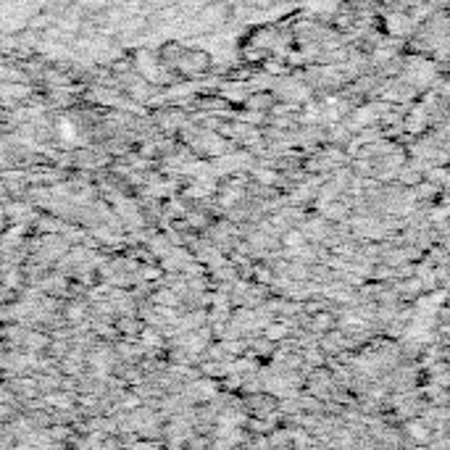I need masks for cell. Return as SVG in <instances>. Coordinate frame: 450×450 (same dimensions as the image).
<instances>
[{
    "label": "cell",
    "instance_id": "cell-1",
    "mask_svg": "<svg viewBox=\"0 0 450 450\" xmlns=\"http://www.w3.org/2000/svg\"><path fill=\"white\" fill-rule=\"evenodd\" d=\"M208 63H211V58H208L203 50H192V53L177 55L174 66H180L182 72H187V74H200L208 69Z\"/></svg>",
    "mask_w": 450,
    "mask_h": 450
},
{
    "label": "cell",
    "instance_id": "cell-2",
    "mask_svg": "<svg viewBox=\"0 0 450 450\" xmlns=\"http://www.w3.org/2000/svg\"><path fill=\"white\" fill-rule=\"evenodd\" d=\"M198 18L203 27H216L219 21H224L226 18V6L224 3H211V6H203L198 11Z\"/></svg>",
    "mask_w": 450,
    "mask_h": 450
},
{
    "label": "cell",
    "instance_id": "cell-3",
    "mask_svg": "<svg viewBox=\"0 0 450 450\" xmlns=\"http://www.w3.org/2000/svg\"><path fill=\"white\" fill-rule=\"evenodd\" d=\"M405 432H408V437L416 442H429V427L424 422H419V419H411V422L405 424Z\"/></svg>",
    "mask_w": 450,
    "mask_h": 450
},
{
    "label": "cell",
    "instance_id": "cell-4",
    "mask_svg": "<svg viewBox=\"0 0 450 450\" xmlns=\"http://www.w3.org/2000/svg\"><path fill=\"white\" fill-rule=\"evenodd\" d=\"M282 245L290 248V251L303 248V245H306V232H303V229H290V232H285V237H282Z\"/></svg>",
    "mask_w": 450,
    "mask_h": 450
},
{
    "label": "cell",
    "instance_id": "cell-5",
    "mask_svg": "<svg viewBox=\"0 0 450 450\" xmlns=\"http://www.w3.org/2000/svg\"><path fill=\"white\" fill-rule=\"evenodd\" d=\"M405 29H408V18L397 16V13H390L388 16V32L390 35H403Z\"/></svg>",
    "mask_w": 450,
    "mask_h": 450
},
{
    "label": "cell",
    "instance_id": "cell-6",
    "mask_svg": "<svg viewBox=\"0 0 450 450\" xmlns=\"http://www.w3.org/2000/svg\"><path fill=\"white\" fill-rule=\"evenodd\" d=\"M300 121H306V124H316V121H322V109L314 106V103H308L303 114H300Z\"/></svg>",
    "mask_w": 450,
    "mask_h": 450
},
{
    "label": "cell",
    "instance_id": "cell-7",
    "mask_svg": "<svg viewBox=\"0 0 450 450\" xmlns=\"http://www.w3.org/2000/svg\"><path fill=\"white\" fill-rule=\"evenodd\" d=\"M58 135L66 143H77V126L72 121H58Z\"/></svg>",
    "mask_w": 450,
    "mask_h": 450
},
{
    "label": "cell",
    "instance_id": "cell-8",
    "mask_svg": "<svg viewBox=\"0 0 450 450\" xmlns=\"http://www.w3.org/2000/svg\"><path fill=\"white\" fill-rule=\"evenodd\" d=\"M153 303H158V306H177V295L171 292V290H163V292H158V295L153 297Z\"/></svg>",
    "mask_w": 450,
    "mask_h": 450
},
{
    "label": "cell",
    "instance_id": "cell-9",
    "mask_svg": "<svg viewBox=\"0 0 450 450\" xmlns=\"http://www.w3.org/2000/svg\"><path fill=\"white\" fill-rule=\"evenodd\" d=\"M287 334V326L285 324H269L266 326V337L269 340H280V337H285Z\"/></svg>",
    "mask_w": 450,
    "mask_h": 450
},
{
    "label": "cell",
    "instance_id": "cell-10",
    "mask_svg": "<svg viewBox=\"0 0 450 450\" xmlns=\"http://www.w3.org/2000/svg\"><path fill=\"white\" fill-rule=\"evenodd\" d=\"M366 322L361 319V316H356V314H345L342 316V326H348V329H356V326H363Z\"/></svg>",
    "mask_w": 450,
    "mask_h": 450
},
{
    "label": "cell",
    "instance_id": "cell-11",
    "mask_svg": "<svg viewBox=\"0 0 450 450\" xmlns=\"http://www.w3.org/2000/svg\"><path fill=\"white\" fill-rule=\"evenodd\" d=\"M143 345H148V348H158V345H161V337H158L153 329H145V332H143Z\"/></svg>",
    "mask_w": 450,
    "mask_h": 450
},
{
    "label": "cell",
    "instance_id": "cell-12",
    "mask_svg": "<svg viewBox=\"0 0 450 450\" xmlns=\"http://www.w3.org/2000/svg\"><path fill=\"white\" fill-rule=\"evenodd\" d=\"M329 326H332V316H316L314 319V329H319V332H322V329H329Z\"/></svg>",
    "mask_w": 450,
    "mask_h": 450
},
{
    "label": "cell",
    "instance_id": "cell-13",
    "mask_svg": "<svg viewBox=\"0 0 450 450\" xmlns=\"http://www.w3.org/2000/svg\"><path fill=\"white\" fill-rule=\"evenodd\" d=\"M256 177H258L263 185H274V182H277V174H274V171H269V169H258V174H256Z\"/></svg>",
    "mask_w": 450,
    "mask_h": 450
},
{
    "label": "cell",
    "instance_id": "cell-14",
    "mask_svg": "<svg viewBox=\"0 0 450 450\" xmlns=\"http://www.w3.org/2000/svg\"><path fill=\"white\" fill-rule=\"evenodd\" d=\"M48 403L50 405H61V408H69V397H63V395H48Z\"/></svg>",
    "mask_w": 450,
    "mask_h": 450
},
{
    "label": "cell",
    "instance_id": "cell-15",
    "mask_svg": "<svg viewBox=\"0 0 450 450\" xmlns=\"http://www.w3.org/2000/svg\"><path fill=\"white\" fill-rule=\"evenodd\" d=\"M82 316H84V308H82V306H69V319H72V322H79Z\"/></svg>",
    "mask_w": 450,
    "mask_h": 450
},
{
    "label": "cell",
    "instance_id": "cell-16",
    "mask_svg": "<svg viewBox=\"0 0 450 450\" xmlns=\"http://www.w3.org/2000/svg\"><path fill=\"white\" fill-rule=\"evenodd\" d=\"M234 92H237V87H224V95H226V98L237 100V95H234ZM245 98H248V92L240 90V100H245Z\"/></svg>",
    "mask_w": 450,
    "mask_h": 450
},
{
    "label": "cell",
    "instance_id": "cell-17",
    "mask_svg": "<svg viewBox=\"0 0 450 450\" xmlns=\"http://www.w3.org/2000/svg\"><path fill=\"white\" fill-rule=\"evenodd\" d=\"M224 351H229V353H243V342H226Z\"/></svg>",
    "mask_w": 450,
    "mask_h": 450
},
{
    "label": "cell",
    "instance_id": "cell-18",
    "mask_svg": "<svg viewBox=\"0 0 450 450\" xmlns=\"http://www.w3.org/2000/svg\"><path fill=\"white\" fill-rule=\"evenodd\" d=\"M266 72H269V74H282L285 69H282V66H277V63H266Z\"/></svg>",
    "mask_w": 450,
    "mask_h": 450
},
{
    "label": "cell",
    "instance_id": "cell-19",
    "mask_svg": "<svg viewBox=\"0 0 450 450\" xmlns=\"http://www.w3.org/2000/svg\"><path fill=\"white\" fill-rule=\"evenodd\" d=\"M121 329H124V332H137V324L135 322H121Z\"/></svg>",
    "mask_w": 450,
    "mask_h": 450
},
{
    "label": "cell",
    "instance_id": "cell-20",
    "mask_svg": "<svg viewBox=\"0 0 450 450\" xmlns=\"http://www.w3.org/2000/svg\"><path fill=\"white\" fill-rule=\"evenodd\" d=\"M143 274H145V280H153V277H158V271H155V269H145Z\"/></svg>",
    "mask_w": 450,
    "mask_h": 450
}]
</instances>
